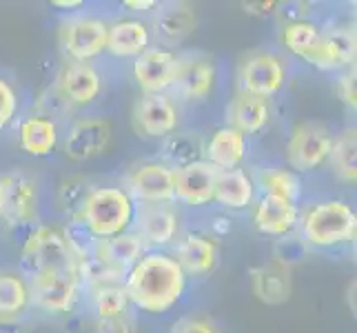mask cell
Here are the masks:
<instances>
[{
    "label": "cell",
    "mask_w": 357,
    "mask_h": 333,
    "mask_svg": "<svg viewBox=\"0 0 357 333\" xmlns=\"http://www.w3.org/2000/svg\"><path fill=\"white\" fill-rule=\"evenodd\" d=\"M122 287L133 306L144 313L162 316L182 300L187 291V276L171 253L151 251L144 253L129 271Z\"/></svg>",
    "instance_id": "cell-1"
},
{
    "label": "cell",
    "mask_w": 357,
    "mask_h": 333,
    "mask_svg": "<svg viewBox=\"0 0 357 333\" xmlns=\"http://www.w3.org/2000/svg\"><path fill=\"white\" fill-rule=\"evenodd\" d=\"M135 202L120 187L91 189L82 202L76 220L93 240H107L127 233L133 225Z\"/></svg>",
    "instance_id": "cell-2"
},
{
    "label": "cell",
    "mask_w": 357,
    "mask_h": 333,
    "mask_svg": "<svg viewBox=\"0 0 357 333\" xmlns=\"http://www.w3.org/2000/svg\"><path fill=\"white\" fill-rule=\"evenodd\" d=\"M302 240L306 244L331 249L355 238L357 216L353 209L342 200H324L309 207L300 218Z\"/></svg>",
    "instance_id": "cell-3"
},
{
    "label": "cell",
    "mask_w": 357,
    "mask_h": 333,
    "mask_svg": "<svg viewBox=\"0 0 357 333\" xmlns=\"http://www.w3.org/2000/svg\"><path fill=\"white\" fill-rule=\"evenodd\" d=\"M60 267H76V258L69 242V233L58 227H36L20 256V271L29 280L43 271L60 269Z\"/></svg>",
    "instance_id": "cell-4"
},
{
    "label": "cell",
    "mask_w": 357,
    "mask_h": 333,
    "mask_svg": "<svg viewBox=\"0 0 357 333\" xmlns=\"http://www.w3.org/2000/svg\"><path fill=\"white\" fill-rule=\"evenodd\" d=\"M29 300L38 311L49 316H65L78 300L80 278L76 267H60L43 271L29 280Z\"/></svg>",
    "instance_id": "cell-5"
},
{
    "label": "cell",
    "mask_w": 357,
    "mask_h": 333,
    "mask_svg": "<svg viewBox=\"0 0 357 333\" xmlns=\"http://www.w3.org/2000/svg\"><path fill=\"white\" fill-rule=\"evenodd\" d=\"M287 82V65L271 52L249 54L238 69V91L268 98L282 91Z\"/></svg>",
    "instance_id": "cell-6"
},
{
    "label": "cell",
    "mask_w": 357,
    "mask_h": 333,
    "mask_svg": "<svg viewBox=\"0 0 357 333\" xmlns=\"http://www.w3.org/2000/svg\"><path fill=\"white\" fill-rule=\"evenodd\" d=\"M109 24L98 16H71L60 27V45L73 63H89L107 49Z\"/></svg>",
    "instance_id": "cell-7"
},
{
    "label": "cell",
    "mask_w": 357,
    "mask_h": 333,
    "mask_svg": "<svg viewBox=\"0 0 357 333\" xmlns=\"http://www.w3.org/2000/svg\"><path fill=\"white\" fill-rule=\"evenodd\" d=\"M331 147H333V133L322 122H304L293 129L287 158L295 171H313L328 160Z\"/></svg>",
    "instance_id": "cell-8"
},
{
    "label": "cell",
    "mask_w": 357,
    "mask_h": 333,
    "mask_svg": "<svg viewBox=\"0 0 357 333\" xmlns=\"http://www.w3.org/2000/svg\"><path fill=\"white\" fill-rule=\"evenodd\" d=\"M38 214V187L22 174L0 176V218L9 227L31 225Z\"/></svg>",
    "instance_id": "cell-9"
},
{
    "label": "cell",
    "mask_w": 357,
    "mask_h": 333,
    "mask_svg": "<svg viewBox=\"0 0 357 333\" xmlns=\"http://www.w3.org/2000/svg\"><path fill=\"white\" fill-rule=\"evenodd\" d=\"M129 198L138 205H169L176 200L174 187V169H169L165 163H144L135 167L127 189Z\"/></svg>",
    "instance_id": "cell-10"
},
{
    "label": "cell",
    "mask_w": 357,
    "mask_h": 333,
    "mask_svg": "<svg viewBox=\"0 0 357 333\" xmlns=\"http://www.w3.org/2000/svg\"><path fill=\"white\" fill-rule=\"evenodd\" d=\"M131 120L144 138H167L178 129V107L167 94H144L135 103Z\"/></svg>",
    "instance_id": "cell-11"
},
{
    "label": "cell",
    "mask_w": 357,
    "mask_h": 333,
    "mask_svg": "<svg viewBox=\"0 0 357 333\" xmlns=\"http://www.w3.org/2000/svg\"><path fill=\"white\" fill-rule=\"evenodd\" d=\"M112 122L105 118H80L69 127L65 135V156L76 163L98 158L107 151L112 142Z\"/></svg>",
    "instance_id": "cell-12"
},
{
    "label": "cell",
    "mask_w": 357,
    "mask_h": 333,
    "mask_svg": "<svg viewBox=\"0 0 357 333\" xmlns=\"http://www.w3.org/2000/svg\"><path fill=\"white\" fill-rule=\"evenodd\" d=\"M178 56L162 47H149L133 63V78L144 94H165L174 87Z\"/></svg>",
    "instance_id": "cell-13"
},
{
    "label": "cell",
    "mask_w": 357,
    "mask_h": 333,
    "mask_svg": "<svg viewBox=\"0 0 357 333\" xmlns=\"http://www.w3.org/2000/svg\"><path fill=\"white\" fill-rule=\"evenodd\" d=\"M355 56H357L355 31L349 27H331L328 31H319L317 45L304 60L317 69L333 71V69L351 67L355 63Z\"/></svg>",
    "instance_id": "cell-14"
},
{
    "label": "cell",
    "mask_w": 357,
    "mask_h": 333,
    "mask_svg": "<svg viewBox=\"0 0 357 333\" xmlns=\"http://www.w3.org/2000/svg\"><path fill=\"white\" fill-rule=\"evenodd\" d=\"M135 236L144 246H165L178 236V214L171 205H135Z\"/></svg>",
    "instance_id": "cell-15"
},
{
    "label": "cell",
    "mask_w": 357,
    "mask_h": 333,
    "mask_svg": "<svg viewBox=\"0 0 357 333\" xmlns=\"http://www.w3.org/2000/svg\"><path fill=\"white\" fill-rule=\"evenodd\" d=\"M174 87L187 101H204L215 87V65L204 54L178 56V71Z\"/></svg>",
    "instance_id": "cell-16"
},
{
    "label": "cell",
    "mask_w": 357,
    "mask_h": 333,
    "mask_svg": "<svg viewBox=\"0 0 357 333\" xmlns=\"http://www.w3.org/2000/svg\"><path fill=\"white\" fill-rule=\"evenodd\" d=\"M215 180H218V169L213 165H208L206 160L176 169L174 171L176 200L189 207L211 205L215 193Z\"/></svg>",
    "instance_id": "cell-17"
},
{
    "label": "cell",
    "mask_w": 357,
    "mask_h": 333,
    "mask_svg": "<svg viewBox=\"0 0 357 333\" xmlns=\"http://www.w3.org/2000/svg\"><path fill=\"white\" fill-rule=\"evenodd\" d=\"M56 89L63 94L71 107L91 105L102 91V78L89 63H69L60 69L56 78Z\"/></svg>",
    "instance_id": "cell-18"
},
{
    "label": "cell",
    "mask_w": 357,
    "mask_h": 333,
    "mask_svg": "<svg viewBox=\"0 0 357 333\" xmlns=\"http://www.w3.org/2000/svg\"><path fill=\"white\" fill-rule=\"evenodd\" d=\"M300 222V209L295 202H289L280 195L262 193L253 212V225L264 236L284 238L298 227Z\"/></svg>",
    "instance_id": "cell-19"
},
{
    "label": "cell",
    "mask_w": 357,
    "mask_h": 333,
    "mask_svg": "<svg viewBox=\"0 0 357 333\" xmlns=\"http://www.w3.org/2000/svg\"><path fill=\"white\" fill-rule=\"evenodd\" d=\"M271 120V101L260 96L238 91L236 98L227 105V122L231 129L246 133L262 131Z\"/></svg>",
    "instance_id": "cell-20"
},
{
    "label": "cell",
    "mask_w": 357,
    "mask_h": 333,
    "mask_svg": "<svg viewBox=\"0 0 357 333\" xmlns=\"http://www.w3.org/2000/svg\"><path fill=\"white\" fill-rule=\"evenodd\" d=\"M176 262L184 276H206L218 267V246L211 238L200 233H189L176 246Z\"/></svg>",
    "instance_id": "cell-21"
},
{
    "label": "cell",
    "mask_w": 357,
    "mask_h": 333,
    "mask_svg": "<svg viewBox=\"0 0 357 333\" xmlns=\"http://www.w3.org/2000/svg\"><path fill=\"white\" fill-rule=\"evenodd\" d=\"M151 31L142 20H118L107 29V49L116 58H138L149 49Z\"/></svg>",
    "instance_id": "cell-22"
},
{
    "label": "cell",
    "mask_w": 357,
    "mask_h": 333,
    "mask_svg": "<svg viewBox=\"0 0 357 333\" xmlns=\"http://www.w3.org/2000/svg\"><path fill=\"white\" fill-rule=\"evenodd\" d=\"M251 291L264 304H284L293 293L291 269L278 262L251 269Z\"/></svg>",
    "instance_id": "cell-23"
},
{
    "label": "cell",
    "mask_w": 357,
    "mask_h": 333,
    "mask_svg": "<svg viewBox=\"0 0 357 333\" xmlns=\"http://www.w3.org/2000/svg\"><path fill=\"white\" fill-rule=\"evenodd\" d=\"M244 158H246V135L231 127L218 129L211 135L208 145H204V160L208 165H213L218 171L240 169Z\"/></svg>",
    "instance_id": "cell-24"
},
{
    "label": "cell",
    "mask_w": 357,
    "mask_h": 333,
    "mask_svg": "<svg viewBox=\"0 0 357 333\" xmlns=\"http://www.w3.org/2000/svg\"><path fill=\"white\" fill-rule=\"evenodd\" d=\"M91 249L96 256H100L105 262L120 269L122 274H129V271L140 262L146 246L133 231H127V233H120V236L107 238V240H93Z\"/></svg>",
    "instance_id": "cell-25"
},
{
    "label": "cell",
    "mask_w": 357,
    "mask_h": 333,
    "mask_svg": "<svg viewBox=\"0 0 357 333\" xmlns=\"http://www.w3.org/2000/svg\"><path fill=\"white\" fill-rule=\"evenodd\" d=\"M58 125L52 118L45 116H29L27 120H22V125L18 129V145L24 154H29L33 158H47L56 151L58 147Z\"/></svg>",
    "instance_id": "cell-26"
},
{
    "label": "cell",
    "mask_w": 357,
    "mask_h": 333,
    "mask_svg": "<svg viewBox=\"0 0 357 333\" xmlns=\"http://www.w3.org/2000/svg\"><path fill=\"white\" fill-rule=\"evenodd\" d=\"M253 195H255L253 178L244 169L218 171L213 202L238 212V209H246L253 202Z\"/></svg>",
    "instance_id": "cell-27"
},
{
    "label": "cell",
    "mask_w": 357,
    "mask_h": 333,
    "mask_svg": "<svg viewBox=\"0 0 357 333\" xmlns=\"http://www.w3.org/2000/svg\"><path fill=\"white\" fill-rule=\"evenodd\" d=\"M153 29L162 40L178 43L195 29V11L189 5H182V3L158 5Z\"/></svg>",
    "instance_id": "cell-28"
},
{
    "label": "cell",
    "mask_w": 357,
    "mask_h": 333,
    "mask_svg": "<svg viewBox=\"0 0 357 333\" xmlns=\"http://www.w3.org/2000/svg\"><path fill=\"white\" fill-rule=\"evenodd\" d=\"M162 158L169 169H182L193 163L204 160V140L200 133L193 131H176L167 135L162 145Z\"/></svg>",
    "instance_id": "cell-29"
},
{
    "label": "cell",
    "mask_w": 357,
    "mask_h": 333,
    "mask_svg": "<svg viewBox=\"0 0 357 333\" xmlns=\"http://www.w3.org/2000/svg\"><path fill=\"white\" fill-rule=\"evenodd\" d=\"M253 184L262 187L264 193L271 195H280L289 202L298 205L302 198V180L295 171L282 169V167H262L257 169Z\"/></svg>",
    "instance_id": "cell-30"
},
{
    "label": "cell",
    "mask_w": 357,
    "mask_h": 333,
    "mask_svg": "<svg viewBox=\"0 0 357 333\" xmlns=\"http://www.w3.org/2000/svg\"><path fill=\"white\" fill-rule=\"evenodd\" d=\"M328 163L340 180L349 184L357 180V131L355 129H344L337 138H333Z\"/></svg>",
    "instance_id": "cell-31"
},
{
    "label": "cell",
    "mask_w": 357,
    "mask_h": 333,
    "mask_svg": "<svg viewBox=\"0 0 357 333\" xmlns=\"http://www.w3.org/2000/svg\"><path fill=\"white\" fill-rule=\"evenodd\" d=\"M280 40L291 54L306 58L319 40V27L309 20H289L280 31Z\"/></svg>",
    "instance_id": "cell-32"
},
{
    "label": "cell",
    "mask_w": 357,
    "mask_h": 333,
    "mask_svg": "<svg viewBox=\"0 0 357 333\" xmlns=\"http://www.w3.org/2000/svg\"><path fill=\"white\" fill-rule=\"evenodd\" d=\"M31 304L29 287L18 274H0V316L18 318Z\"/></svg>",
    "instance_id": "cell-33"
},
{
    "label": "cell",
    "mask_w": 357,
    "mask_h": 333,
    "mask_svg": "<svg viewBox=\"0 0 357 333\" xmlns=\"http://www.w3.org/2000/svg\"><path fill=\"white\" fill-rule=\"evenodd\" d=\"M129 295L122 285H102L93 289V311L98 320H112L129 313Z\"/></svg>",
    "instance_id": "cell-34"
},
{
    "label": "cell",
    "mask_w": 357,
    "mask_h": 333,
    "mask_svg": "<svg viewBox=\"0 0 357 333\" xmlns=\"http://www.w3.org/2000/svg\"><path fill=\"white\" fill-rule=\"evenodd\" d=\"M89 191H91V187L84 178H69L63 182V187H60L58 200H60V205H63V209L73 212V216H78L80 207L84 200H87Z\"/></svg>",
    "instance_id": "cell-35"
},
{
    "label": "cell",
    "mask_w": 357,
    "mask_h": 333,
    "mask_svg": "<svg viewBox=\"0 0 357 333\" xmlns=\"http://www.w3.org/2000/svg\"><path fill=\"white\" fill-rule=\"evenodd\" d=\"M273 253H275V262L278 265L291 269V265L304 260V256L309 253V251H306V242L302 238L284 236V238H280V242L275 244Z\"/></svg>",
    "instance_id": "cell-36"
},
{
    "label": "cell",
    "mask_w": 357,
    "mask_h": 333,
    "mask_svg": "<svg viewBox=\"0 0 357 333\" xmlns=\"http://www.w3.org/2000/svg\"><path fill=\"white\" fill-rule=\"evenodd\" d=\"M71 109H73V107L69 105L67 98L56 89V84H54L52 89H47V91L40 96V101H38V111H40L38 116L52 118L54 122H56V118L67 116Z\"/></svg>",
    "instance_id": "cell-37"
},
{
    "label": "cell",
    "mask_w": 357,
    "mask_h": 333,
    "mask_svg": "<svg viewBox=\"0 0 357 333\" xmlns=\"http://www.w3.org/2000/svg\"><path fill=\"white\" fill-rule=\"evenodd\" d=\"M18 114V94L7 80L0 78V131L7 129Z\"/></svg>",
    "instance_id": "cell-38"
},
{
    "label": "cell",
    "mask_w": 357,
    "mask_h": 333,
    "mask_svg": "<svg viewBox=\"0 0 357 333\" xmlns=\"http://www.w3.org/2000/svg\"><path fill=\"white\" fill-rule=\"evenodd\" d=\"M171 333H220V331L211 320L187 316V318H180L178 323L171 327Z\"/></svg>",
    "instance_id": "cell-39"
},
{
    "label": "cell",
    "mask_w": 357,
    "mask_h": 333,
    "mask_svg": "<svg viewBox=\"0 0 357 333\" xmlns=\"http://www.w3.org/2000/svg\"><path fill=\"white\" fill-rule=\"evenodd\" d=\"M96 333H135V320L129 313L112 320H98Z\"/></svg>",
    "instance_id": "cell-40"
},
{
    "label": "cell",
    "mask_w": 357,
    "mask_h": 333,
    "mask_svg": "<svg viewBox=\"0 0 357 333\" xmlns=\"http://www.w3.org/2000/svg\"><path fill=\"white\" fill-rule=\"evenodd\" d=\"M337 94L344 103H347L349 107L355 109L357 105V89H355V69H347V73H342L340 80H337Z\"/></svg>",
    "instance_id": "cell-41"
},
{
    "label": "cell",
    "mask_w": 357,
    "mask_h": 333,
    "mask_svg": "<svg viewBox=\"0 0 357 333\" xmlns=\"http://www.w3.org/2000/svg\"><path fill=\"white\" fill-rule=\"evenodd\" d=\"M242 7L246 14H251V16H268L275 11L278 3H244Z\"/></svg>",
    "instance_id": "cell-42"
},
{
    "label": "cell",
    "mask_w": 357,
    "mask_h": 333,
    "mask_svg": "<svg viewBox=\"0 0 357 333\" xmlns=\"http://www.w3.org/2000/svg\"><path fill=\"white\" fill-rule=\"evenodd\" d=\"M0 333H24V325H20L18 318L0 316Z\"/></svg>",
    "instance_id": "cell-43"
},
{
    "label": "cell",
    "mask_w": 357,
    "mask_h": 333,
    "mask_svg": "<svg viewBox=\"0 0 357 333\" xmlns=\"http://www.w3.org/2000/svg\"><path fill=\"white\" fill-rule=\"evenodd\" d=\"M125 7L129 11H149V9L158 7V3L155 0H127Z\"/></svg>",
    "instance_id": "cell-44"
},
{
    "label": "cell",
    "mask_w": 357,
    "mask_h": 333,
    "mask_svg": "<svg viewBox=\"0 0 357 333\" xmlns=\"http://www.w3.org/2000/svg\"><path fill=\"white\" fill-rule=\"evenodd\" d=\"M54 7H63V9H76V7H82V0H56Z\"/></svg>",
    "instance_id": "cell-45"
}]
</instances>
